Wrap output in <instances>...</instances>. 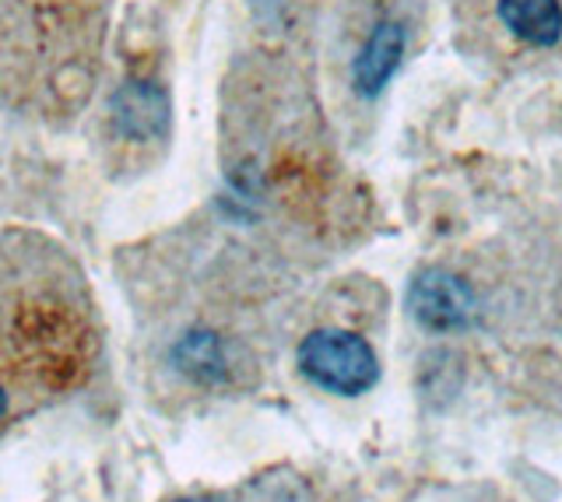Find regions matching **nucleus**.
I'll use <instances>...</instances> for the list:
<instances>
[{"label": "nucleus", "mask_w": 562, "mask_h": 502, "mask_svg": "<svg viewBox=\"0 0 562 502\" xmlns=\"http://www.w3.org/2000/svg\"><path fill=\"white\" fill-rule=\"evenodd\" d=\"M299 373L321 390L359 397L380 384V358L373 344L351 331H313L299 344Z\"/></svg>", "instance_id": "nucleus-1"}, {"label": "nucleus", "mask_w": 562, "mask_h": 502, "mask_svg": "<svg viewBox=\"0 0 562 502\" xmlns=\"http://www.w3.org/2000/svg\"><path fill=\"white\" fill-rule=\"evenodd\" d=\"M116 119L123 124V130H131L134 134H151L155 127H162L166 124V99L162 92H155V89H127L120 95V113Z\"/></svg>", "instance_id": "nucleus-6"}, {"label": "nucleus", "mask_w": 562, "mask_h": 502, "mask_svg": "<svg viewBox=\"0 0 562 502\" xmlns=\"http://www.w3.org/2000/svg\"><path fill=\"white\" fill-rule=\"evenodd\" d=\"M176 502H222L218 495H187V499H176Z\"/></svg>", "instance_id": "nucleus-7"}, {"label": "nucleus", "mask_w": 562, "mask_h": 502, "mask_svg": "<svg viewBox=\"0 0 562 502\" xmlns=\"http://www.w3.org/2000/svg\"><path fill=\"white\" fill-rule=\"evenodd\" d=\"M499 19L517 39L531 46H555L562 36L559 0H499Z\"/></svg>", "instance_id": "nucleus-4"}, {"label": "nucleus", "mask_w": 562, "mask_h": 502, "mask_svg": "<svg viewBox=\"0 0 562 502\" xmlns=\"http://www.w3.org/2000/svg\"><path fill=\"white\" fill-rule=\"evenodd\" d=\"M408 309L426 331L436 334L468 331L482 317V303L474 288L461 274L443 267H426L415 274V282L408 285Z\"/></svg>", "instance_id": "nucleus-2"}, {"label": "nucleus", "mask_w": 562, "mask_h": 502, "mask_svg": "<svg viewBox=\"0 0 562 502\" xmlns=\"http://www.w3.org/2000/svg\"><path fill=\"white\" fill-rule=\"evenodd\" d=\"M4 411H8V393H4V387H0V419H4Z\"/></svg>", "instance_id": "nucleus-8"}, {"label": "nucleus", "mask_w": 562, "mask_h": 502, "mask_svg": "<svg viewBox=\"0 0 562 502\" xmlns=\"http://www.w3.org/2000/svg\"><path fill=\"white\" fill-rule=\"evenodd\" d=\"M401 57H404V28L397 22H380L373 28V36L366 39L362 54L356 57V67H351L356 92L369 99L380 95L383 84L394 78Z\"/></svg>", "instance_id": "nucleus-3"}, {"label": "nucleus", "mask_w": 562, "mask_h": 502, "mask_svg": "<svg viewBox=\"0 0 562 502\" xmlns=\"http://www.w3.org/2000/svg\"><path fill=\"white\" fill-rule=\"evenodd\" d=\"M176 362H180V369L193 379H201V384H215V379L225 376V355H222V344L215 334L207 331H193L187 334L180 344H176Z\"/></svg>", "instance_id": "nucleus-5"}]
</instances>
